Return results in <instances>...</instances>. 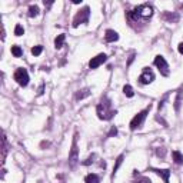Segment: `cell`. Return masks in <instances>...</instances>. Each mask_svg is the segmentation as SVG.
<instances>
[{
	"instance_id": "obj_1",
	"label": "cell",
	"mask_w": 183,
	"mask_h": 183,
	"mask_svg": "<svg viewBox=\"0 0 183 183\" xmlns=\"http://www.w3.org/2000/svg\"><path fill=\"white\" fill-rule=\"evenodd\" d=\"M96 113L99 116L100 120H110L113 116L116 115V110L112 109V105H110V100L106 99V97H103L100 100V103L97 105L96 107Z\"/></svg>"
},
{
	"instance_id": "obj_2",
	"label": "cell",
	"mask_w": 183,
	"mask_h": 183,
	"mask_svg": "<svg viewBox=\"0 0 183 183\" xmlns=\"http://www.w3.org/2000/svg\"><path fill=\"white\" fill-rule=\"evenodd\" d=\"M153 16V7L150 4H142V6L136 7L135 10L129 13V17L133 20H139V19H150Z\"/></svg>"
},
{
	"instance_id": "obj_3",
	"label": "cell",
	"mask_w": 183,
	"mask_h": 183,
	"mask_svg": "<svg viewBox=\"0 0 183 183\" xmlns=\"http://www.w3.org/2000/svg\"><path fill=\"white\" fill-rule=\"evenodd\" d=\"M149 110H150V106H149L148 109H145V110H142V112H139L137 115H136L135 117L130 120V129H132V130H136L137 127H140V126L143 125V122H145V119H146V116H148Z\"/></svg>"
},
{
	"instance_id": "obj_4",
	"label": "cell",
	"mask_w": 183,
	"mask_h": 183,
	"mask_svg": "<svg viewBox=\"0 0 183 183\" xmlns=\"http://www.w3.org/2000/svg\"><path fill=\"white\" fill-rule=\"evenodd\" d=\"M14 80H16L22 87H26L27 84H29V80H30L27 70H26V69H23V67L17 69V70L14 72Z\"/></svg>"
},
{
	"instance_id": "obj_5",
	"label": "cell",
	"mask_w": 183,
	"mask_h": 183,
	"mask_svg": "<svg viewBox=\"0 0 183 183\" xmlns=\"http://www.w3.org/2000/svg\"><path fill=\"white\" fill-rule=\"evenodd\" d=\"M89 16H90V9L89 7H84L83 10H80V12L77 13L76 16H74L73 19V27H77V26L80 24V23H89Z\"/></svg>"
},
{
	"instance_id": "obj_6",
	"label": "cell",
	"mask_w": 183,
	"mask_h": 183,
	"mask_svg": "<svg viewBox=\"0 0 183 183\" xmlns=\"http://www.w3.org/2000/svg\"><path fill=\"white\" fill-rule=\"evenodd\" d=\"M154 66L159 69V70L162 72V74L163 76H167L169 74V64H167V62H166V59L163 57V56H156L154 57Z\"/></svg>"
},
{
	"instance_id": "obj_7",
	"label": "cell",
	"mask_w": 183,
	"mask_h": 183,
	"mask_svg": "<svg viewBox=\"0 0 183 183\" xmlns=\"http://www.w3.org/2000/svg\"><path fill=\"white\" fill-rule=\"evenodd\" d=\"M153 80H154V73L152 70H149V69H145L142 72L140 76H139V82L142 84H150Z\"/></svg>"
},
{
	"instance_id": "obj_8",
	"label": "cell",
	"mask_w": 183,
	"mask_h": 183,
	"mask_svg": "<svg viewBox=\"0 0 183 183\" xmlns=\"http://www.w3.org/2000/svg\"><path fill=\"white\" fill-rule=\"evenodd\" d=\"M79 162V153H77V143H76V139L73 140V145H72V150L70 154H69V164L70 167H74Z\"/></svg>"
},
{
	"instance_id": "obj_9",
	"label": "cell",
	"mask_w": 183,
	"mask_h": 183,
	"mask_svg": "<svg viewBox=\"0 0 183 183\" xmlns=\"http://www.w3.org/2000/svg\"><path fill=\"white\" fill-rule=\"evenodd\" d=\"M106 60H107V56L105 55V53H100V55H97V56H94V57H92V60L89 62V67H90V69H97L100 64H103Z\"/></svg>"
},
{
	"instance_id": "obj_10",
	"label": "cell",
	"mask_w": 183,
	"mask_h": 183,
	"mask_svg": "<svg viewBox=\"0 0 183 183\" xmlns=\"http://www.w3.org/2000/svg\"><path fill=\"white\" fill-rule=\"evenodd\" d=\"M105 40H106L107 43H113L116 42V40H119V35L115 32V30H106V35H105Z\"/></svg>"
},
{
	"instance_id": "obj_11",
	"label": "cell",
	"mask_w": 183,
	"mask_h": 183,
	"mask_svg": "<svg viewBox=\"0 0 183 183\" xmlns=\"http://www.w3.org/2000/svg\"><path fill=\"white\" fill-rule=\"evenodd\" d=\"M154 173H158L159 176L163 177L164 183H169V176H170V170L169 169H152Z\"/></svg>"
},
{
	"instance_id": "obj_12",
	"label": "cell",
	"mask_w": 183,
	"mask_h": 183,
	"mask_svg": "<svg viewBox=\"0 0 183 183\" xmlns=\"http://www.w3.org/2000/svg\"><path fill=\"white\" fill-rule=\"evenodd\" d=\"M84 182L86 183H100V177L96 173H89L84 177Z\"/></svg>"
},
{
	"instance_id": "obj_13",
	"label": "cell",
	"mask_w": 183,
	"mask_h": 183,
	"mask_svg": "<svg viewBox=\"0 0 183 183\" xmlns=\"http://www.w3.org/2000/svg\"><path fill=\"white\" fill-rule=\"evenodd\" d=\"M172 156H173V160L176 164H182L183 163V154L180 153L179 150H175L172 152Z\"/></svg>"
},
{
	"instance_id": "obj_14",
	"label": "cell",
	"mask_w": 183,
	"mask_h": 183,
	"mask_svg": "<svg viewBox=\"0 0 183 183\" xmlns=\"http://www.w3.org/2000/svg\"><path fill=\"white\" fill-rule=\"evenodd\" d=\"M182 97H183V90H179L176 94V100H175V110L179 112L180 109V102H182Z\"/></svg>"
},
{
	"instance_id": "obj_15",
	"label": "cell",
	"mask_w": 183,
	"mask_h": 183,
	"mask_svg": "<svg viewBox=\"0 0 183 183\" xmlns=\"http://www.w3.org/2000/svg\"><path fill=\"white\" fill-rule=\"evenodd\" d=\"M64 40H66V36H64V35H59L57 37H56V40H55V47L56 49H60L62 46L64 45Z\"/></svg>"
},
{
	"instance_id": "obj_16",
	"label": "cell",
	"mask_w": 183,
	"mask_h": 183,
	"mask_svg": "<svg viewBox=\"0 0 183 183\" xmlns=\"http://www.w3.org/2000/svg\"><path fill=\"white\" fill-rule=\"evenodd\" d=\"M90 94V90L89 89H83V90H79L76 93V100H82L84 97H87Z\"/></svg>"
},
{
	"instance_id": "obj_17",
	"label": "cell",
	"mask_w": 183,
	"mask_h": 183,
	"mask_svg": "<svg viewBox=\"0 0 183 183\" xmlns=\"http://www.w3.org/2000/svg\"><path fill=\"white\" fill-rule=\"evenodd\" d=\"M39 12H40L39 6H36V4H32V6L29 7V17H36V16H39Z\"/></svg>"
},
{
	"instance_id": "obj_18",
	"label": "cell",
	"mask_w": 183,
	"mask_h": 183,
	"mask_svg": "<svg viewBox=\"0 0 183 183\" xmlns=\"http://www.w3.org/2000/svg\"><path fill=\"white\" fill-rule=\"evenodd\" d=\"M123 93H125L127 97H133V96H135V92H133V87L130 86V84H126V86L123 87Z\"/></svg>"
},
{
	"instance_id": "obj_19",
	"label": "cell",
	"mask_w": 183,
	"mask_h": 183,
	"mask_svg": "<svg viewBox=\"0 0 183 183\" xmlns=\"http://www.w3.org/2000/svg\"><path fill=\"white\" fill-rule=\"evenodd\" d=\"M12 55L14 56V57H20V56L23 55V50L20 46H12Z\"/></svg>"
},
{
	"instance_id": "obj_20",
	"label": "cell",
	"mask_w": 183,
	"mask_h": 183,
	"mask_svg": "<svg viewBox=\"0 0 183 183\" xmlns=\"http://www.w3.org/2000/svg\"><path fill=\"white\" fill-rule=\"evenodd\" d=\"M123 158H125V156H123V154H120L119 158H117V160H116V164H115V167H113V175H112L113 177H115V175H116V172H117V169H119V167H120V164H122Z\"/></svg>"
},
{
	"instance_id": "obj_21",
	"label": "cell",
	"mask_w": 183,
	"mask_h": 183,
	"mask_svg": "<svg viewBox=\"0 0 183 183\" xmlns=\"http://www.w3.org/2000/svg\"><path fill=\"white\" fill-rule=\"evenodd\" d=\"M42 51H43V46H35V47H32V55L33 56H39Z\"/></svg>"
},
{
	"instance_id": "obj_22",
	"label": "cell",
	"mask_w": 183,
	"mask_h": 183,
	"mask_svg": "<svg viewBox=\"0 0 183 183\" xmlns=\"http://www.w3.org/2000/svg\"><path fill=\"white\" fill-rule=\"evenodd\" d=\"M23 33H24L23 26L22 24H16V27H14V35H16V36H22Z\"/></svg>"
},
{
	"instance_id": "obj_23",
	"label": "cell",
	"mask_w": 183,
	"mask_h": 183,
	"mask_svg": "<svg viewBox=\"0 0 183 183\" xmlns=\"http://www.w3.org/2000/svg\"><path fill=\"white\" fill-rule=\"evenodd\" d=\"M93 159H94V154H92V156H90V158L87 159V160H84V162H83V164H84V166H89L90 163H93Z\"/></svg>"
},
{
	"instance_id": "obj_24",
	"label": "cell",
	"mask_w": 183,
	"mask_h": 183,
	"mask_svg": "<svg viewBox=\"0 0 183 183\" xmlns=\"http://www.w3.org/2000/svg\"><path fill=\"white\" fill-rule=\"evenodd\" d=\"M113 135H115V136L117 135V129H116L115 126H113V127L110 129V132H109V137H110V136H113Z\"/></svg>"
},
{
	"instance_id": "obj_25",
	"label": "cell",
	"mask_w": 183,
	"mask_h": 183,
	"mask_svg": "<svg viewBox=\"0 0 183 183\" xmlns=\"http://www.w3.org/2000/svg\"><path fill=\"white\" fill-rule=\"evenodd\" d=\"M137 183H152V182H150L149 179H146V177H143V179H140Z\"/></svg>"
},
{
	"instance_id": "obj_26",
	"label": "cell",
	"mask_w": 183,
	"mask_h": 183,
	"mask_svg": "<svg viewBox=\"0 0 183 183\" xmlns=\"http://www.w3.org/2000/svg\"><path fill=\"white\" fill-rule=\"evenodd\" d=\"M177 50H179V53H180V55H183V43H180V45H179Z\"/></svg>"
},
{
	"instance_id": "obj_27",
	"label": "cell",
	"mask_w": 183,
	"mask_h": 183,
	"mask_svg": "<svg viewBox=\"0 0 183 183\" xmlns=\"http://www.w3.org/2000/svg\"><path fill=\"white\" fill-rule=\"evenodd\" d=\"M43 87H45V84H42V86H40V89H39V94L43 93Z\"/></svg>"
}]
</instances>
